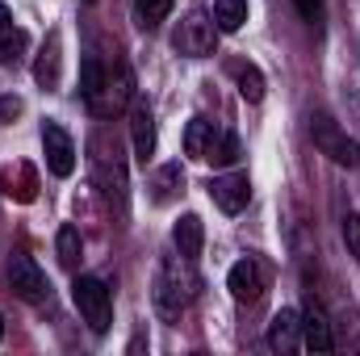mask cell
<instances>
[{"label": "cell", "instance_id": "6da1fadb", "mask_svg": "<svg viewBox=\"0 0 360 356\" xmlns=\"http://www.w3.org/2000/svg\"><path fill=\"white\" fill-rule=\"evenodd\" d=\"M197 260H184V256H172V260H164V268H160V276H155V306L172 319L180 306H188L193 298H197Z\"/></svg>", "mask_w": 360, "mask_h": 356}, {"label": "cell", "instance_id": "7a4b0ae2", "mask_svg": "<svg viewBox=\"0 0 360 356\" xmlns=\"http://www.w3.org/2000/svg\"><path fill=\"white\" fill-rule=\"evenodd\" d=\"M72 298H76L80 319L89 323L96 336H105V331H109V323H113V298H109V285H105L101 276H76Z\"/></svg>", "mask_w": 360, "mask_h": 356}, {"label": "cell", "instance_id": "3957f363", "mask_svg": "<svg viewBox=\"0 0 360 356\" xmlns=\"http://www.w3.org/2000/svg\"><path fill=\"white\" fill-rule=\"evenodd\" d=\"M310 139H314V147H319L331 164H340V168H356L360 164V143L348 139L327 113H314V117H310Z\"/></svg>", "mask_w": 360, "mask_h": 356}, {"label": "cell", "instance_id": "277c9868", "mask_svg": "<svg viewBox=\"0 0 360 356\" xmlns=\"http://www.w3.org/2000/svg\"><path fill=\"white\" fill-rule=\"evenodd\" d=\"M172 46H176L180 55H188V59H205V55H214V46H218V25H214L205 13H188L176 25Z\"/></svg>", "mask_w": 360, "mask_h": 356}, {"label": "cell", "instance_id": "5b68a950", "mask_svg": "<svg viewBox=\"0 0 360 356\" xmlns=\"http://www.w3.org/2000/svg\"><path fill=\"white\" fill-rule=\"evenodd\" d=\"M42 155H46V168L55 177H72L76 172V143H72V134L59 122L42 126Z\"/></svg>", "mask_w": 360, "mask_h": 356}, {"label": "cell", "instance_id": "8992f818", "mask_svg": "<svg viewBox=\"0 0 360 356\" xmlns=\"http://www.w3.org/2000/svg\"><path fill=\"white\" fill-rule=\"evenodd\" d=\"M8 285H13V293L25 298V302H42V298L51 293L46 272L34 265L30 256H13V260H8Z\"/></svg>", "mask_w": 360, "mask_h": 356}, {"label": "cell", "instance_id": "52a82bcc", "mask_svg": "<svg viewBox=\"0 0 360 356\" xmlns=\"http://www.w3.org/2000/svg\"><path fill=\"white\" fill-rule=\"evenodd\" d=\"M226 289H231L235 302H256V298L264 293V268H260V260L243 256L239 265H231V272H226Z\"/></svg>", "mask_w": 360, "mask_h": 356}, {"label": "cell", "instance_id": "ba28073f", "mask_svg": "<svg viewBox=\"0 0 360 356\" xmlns=\"http://www.w3.org/2000/svg\"><path fill=\"white\" fill-rule=\"evenodd\" d=\"M130 139H134V160L147 164L155 155V117H151L147 101H134L130 105Z\"/></svg>", "mask_w": 360, "mask_h": 356}, {"label": "cell", "instance_id": "9c48e42d", "mask_svg": "<svg viewBox=\"0 0 360 356\" xmlns=\"http://www.w3.org/2000/svg\"><path fill=\"white\" fill-rule=\"evenodd\" d=\"M302 340V314L293 306H281L269 323V348L272 352H293Z\"/></svg>", "mask_w": 360, "mask_h": 356}, {"label": "cell", "instance_id": "30bf717a", "mask_svg": "<svg viewBox=\"0 0 360 356\" xmlns=\"http://www.w3.org/2000/svg\"><path fill=\"white\" fill-rule=\"evenodd\" d=\"M126 105H134V72H130L126 59H117L109 80H105V113H117Z\"/></svg>", "mask_w": 360, "mask_h": 356}, {"label": "cell", "instance_id": "8fae6325", "mask_svg": "<svg viewBox=\"0 0 360 356\" xmlns=\"http://www.w3.org/2000/svg\"><path fill=\"white\" fill-rule=\"evenodd\" d=\"M105 80H109L105 63L96 55H89L80 63V96H84V105H89L92 113H105Z\"/></svg>", "mask_w": 360, "mask_h": 356}, {"label": "cell", "instance_id": "7c38bea8", "mask_svg": "<svg viewBox=\"0 0 360 356\" xmlns=\"http://www.w3.org/2000/svg\"><path fill=\"white\" fill-rule=\"evenodd\" d=\"M210 193H214V201H218V210H226V214H239L243 205H248V197H252V184L243 172H231V177H218L210 184Z\"/></svg>", "mask_w": 360, "mask_h": 356}, {"label": "cell", "instance_id": "4fadbf2b", "mask_svg": "<svg viewBox=\"0 0 360 356\" xmlns=\"http://www.w3.org/2000/svg\"><path fill=\"white\" fill-rule=\"evenodd\" d=\"M302 340H306V348L310 352H331L335 348V336H331V323H327V314L310 302L306 306V314H302Z\"/></svg>", "mask_w": 360, "mask_h": 356}, {"label": "cell", "instance_id": "5bb4252c", "mask_svg": "<svg viewBox=\"0 0 360 356\" xmlns=\"http://www.w3.org/2000/svg\"><path fill=\"white\" fill-rule=\"evenodd\" d=\"M201 243H205V227L197 214H184L176 227H172V248H176L184 260H197L201 256Z\"/></svg>", "mask_w": 360, "mask_h": 356}, {"label": "cell", "instance_id": "9a60e30c", "mask_svg": "<svg viewBox=\"0 0 360 356\" xmlns=\"http://www.w3.org/2000/svg\"><path fill=\"white\" fill-rule=\"evenodd\" d=\"M0 184H4V193H8L13 201H34V197H38V172H34L30 164H13V168H4Z\"/></svg>", "mask_w": 360, "mask_h": 356}, {"label": "cell", "instance_id": "2e32d148", "mask_svg": "<svg viewBox=\"0 0 360 356\" xmlns=\"http://www.w3.org/2000/svg\"><path fill=\"white\" fill-rule=\"evenodd\" d=\"M214 139H218L214 122L193 117V122H188V130H184V151H188L193 160H205V155H210V147H214Z\"/></svg>", "mask_w": 360, "mask_h": 356}, {"label": "cell", "instance_id": "e0dca14e", "mask_svg": "<svg viewBox=\"0 0 360 356\" xmlns=\"http://www.w3.org/2000/svg\"><path fill=\"white\" fill-rule=\"evenodd\" d=\"M34 76H38V84H42L46 92L59 89V34L46 38L42 55H38V63H34Z\"/></svg>", "mask_w": 360, "mask_h": 356}, {"label": "cell", "instance_id": "ac0fdd59", "mask_svg": "<svg viewBox=\"0 0 360 356\" xmlns=\"http://www.w3.org/2000/svg\"><path fill=\"white\" fill-rule=\"evenodd\" d=\"M235 84H239V96L248 105H260L264 101V76L256 63H235Z\"/></svg>", "mask_w": 360, "mask_h": 356}, {"label": "cell", "instance_id": "d6986e66", "mask_svg": "<svg viewBox=\"0 0 360 356\" xmlns=\"http://www.w3.org/2000/svg\"><path fill=\"white\" fill-rule=\"evenodd\" d=\"M243 21H248V0H214V25L222 34L243 30Z\"/></svg>", "mask_w": 360, "mask_h": 356}, {"label": "cell", "instance_id": "ffe728a7", "mask_svg": "<svg viewBox=\"0 0 360 356\" xmlns=\"http://www.w3.org/2000/svg\"><path fill=\"white\" fill-rule=\"evenodd\" d=\"M55 248H59V265H63V268H76V265H80V256H84V239H80V231H76L72 222H68V227H59Z\"/></svg>", "mask_w": 360, "mask_h": 356}, {"label": "cell", "instance_id": "44dd1931", "mask_svg": "<svg viewBox=\"0 0 360 356\" xmlns=\"http://www.w3.org/2000/svg\"><path fill=\"white\" fill-rule=\"evenodd\" d=\"M210 164H218V168H231V164H239V139L231 134V130H222L218 139H214V147H210V155H205Z\"/></svg>", "mask_w": 360, "mask_h": 356}, {"label": "cell", "instance_id": "7402d4cb", "mask_svg": "<svg viewBox=\"0 0 360 356\" xmlns=\"http://www.w3.org/2000/svg\"><path fill=\"white\" fill-rule=\"evenodd\" d=\"M134 13H139V25L143 30H155L172 13V0H134Z\"/></svg>", "mask_w": 360, "mask_h": 356}, {"label": "cell", "instance_id": "603a6c76", "mask_svg": "<svg viewBox=\"0 0 360 356\" xmlns=\"http://www.w3.org/2000/svg\"><path fill=\"white\" fill-rule=\"evenodd\" d=\"M25 46H30V38H25V30H8V34L0 38V63H8V68H17V63H21V55H25Z\"/></svg>", "mask_w": 360, "mask_h": 356}, {"label": "cell", "instance_id": "cb8c5ba5", "mask_svg": "<svg viewBox=\"0 0 360 356\" xmlns=\"http://www.w3.org/2000/svg\"><path fill=\"white\" fill-rule=\"evenodd\" d=\"M180 184H184V172H180V164H164V168L155 172V201H168V197L176 193Z\"/></svg>", "mask_w": 360, "mask_h": 356}, {"label": "cell", "instance_id": "d4e9b609", "mask_svg": "<svg viewBox=\"0 0 360 356\" xmlns=\"http://www.w3.org/2000/svg\"><path fill=\"white\" fill-rule=\"evenodd\" d=\"M344 243H348V256H356V265H360V218L356 214L344 218Z\"/></svg>", "mask_w": 360, "mask_h": 356}, {"label": "cell", "instance_id": "484cf974", "mask_svg": "<svg viewBox=\"0 0 360 356\" xmlns=\"http://www.w3.org/2000/svg\"><path fill=\"white\" fill-rule=\"evenodd\" d=\"M297 13L310 21V25H323V13H327V0H293Z\"/></svg>", "mask_w": 360, "mask_h": 356}, {"label": "cell", "instance_id": "4316f807", "mask_svg": "<svg viewBox=\"0 0 360 356\" xmlns=\"http://www.w3.org/2000/svg\"><path fill=\"white\" fill-rule=\"evenodd\" d=\"M21 113V96H0V122Z\"/></svg>", "mask_w": 360, "mask_h": 356}, {"label": "cell", "instance_id": "83f0119b", "mask_svg": "<svg viewBox=\"0 0 360 356\" xmlns=\"http://www.w3.org/2000/svg\"><path fill=\"white\" fill-rule=\"evenodd\" d=\"M8 30H13V13H8V8H4V4H0V38H4V34H8Z\"/></svg>", "mask_w": 360, "mask_h": 356}, {"label": "cell", "instance_id": "f1b7e54d", "mask_svg": "<svg viewBox=\"0 0 360 356\" xmlns=\"http://www.w3.org/2000/svg\"><path fill=\"white\" fill-rule=\"evenodd\" d=\"M0 340H4V314H0Z\"/></svg>", "mask_w": 360, "mask_h": 356}, {"label": "cell", "instance_id": "f546056e", "mask_svg": "<svg viewBox=\"0 0 360 356\" xmlns=\"http://www.w3.org/2000/svg\"><path fill=\"white\" fill-rule=\"evenodd\" d=\"M84 4H92V0H84Z\"/></svg>", "mask_w": 360, "mask_h": 356}]
</instances>
